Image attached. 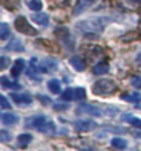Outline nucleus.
Returning <instances> with one entry per match:
<instances>
[{
    "label": "nucleus",
    "mask_w": 141,
    "mask_h": 151,
    "mask_svg": "<svg viewBox=\"0 0 141 151\" xmlns=\"http://www.w3.org/2000/svg\"><path fill=\"white\" fill-rule=\"evenodd\" d=\"M10 36V27L9 24L6 22H0V39H7Z\"/></svg>",
    "instance_id": "obj_18"
},
{
    "label": "nucleus",
    "mask_w": 141,
    "mask_h": 151,
    "mask_svg": "<svg viewBox=\"0 0 141 151\" xmlns=\"http://www.w3.org/2000/svg\"><path fill=\"white\" fill-rule=\"evenodd\" d=\"M108 24V18H98V19H89L83 22L77 24V28L82 32L90 33V32H101Z\"/></svg>",
    "instance_id": "obj_2"
},
{
    "label": "nucleus",
    "mask_w": 141,
    "mask_h": 151,
    "mask_svg": "<svg viewBox=\"0 0 141 151\" xmlns=\"http://www.w3.org/2000/svg\"><path fill=\"white\" fill-rule=\"evenodd\" d=\"M31 142H32V134H29V133H22L18 136L19 146H28Z\"/></svg>",
    "instance_id": "obj_19"
},
{
    "label": "nucleus",
    "mask_w": 141,
    "mask_h": 151,
    "mask_svg": "<svg viewBox=\"0 0 141 151\" xmlns=\"http://www.w3.org/2000/svg\"><path fill=\"white\" fill-rule=\"evenodd\" d=\"M25 3L32 11H40L43 9V3L40 0H25Z\"/></svg>",
    "instance_id": "obj_13"
},
{
    "label": "nucleus",
    "mask_w": 141,
    "mask_h": 151,
    "mask_svg": "<svg viewBox=\"0 0 141 151\" xmlns=\"http://www.w3.org/2000/svg\"><path fill=\"white\" fill-rule=\"evenodd\" d=\"M32 21L37 25H40V27H47L49 22H50V18H49V15L46 13H40V11H37L36 14H33L32 15Z\"/></svg>",
    "instance_id": "obj_6"
},
{
    "label": "nucleus",
    "mask_w": 141,
    "mask_h": 151,
    "mask_svg": "<svg viewBox=\"0 0 141 151\" xmlns=\"http://www.w3.org/2000/svg\"><path fill=\"white\" fill-rule=\"evenodd\" d=\"M79 110H82V112H84V114L93 115V116H100L101 115L100 108L96 107V105H91V104H82L79 107Z\"/></svg>",
    "instance_id": "obj_7"
},
{
    "label": "nucleus",
    "mask_w": 141,
    "mask_h": 151,
    "mask_svg": "<svg viewBox=\"0 0 141 151\" xmlns=\"http://www.w3.org/2000/svg\"><path fill=\"white\" fill-rule=\"evenodd\" d=\"M29 121H31V122H28V126H32V128L39 129L42 125L46 122V118L44 116H35V118H31Z\"/></svg>",
    "instance_id": "obj_16"
},
{
    "label": "nucleus",
    "mask_w": 141,
    "mask_h": 151,
    "mask_svg": "<svg viewBox=\"0 0 141 151\" xmlns=\"http://www.w3.org/2000/svg\"><path fill=\"white\" fill-rule=\"evenodd\" d=\"M0 105H1L3 108H11V105H10L9 100H7L3 94H0Z\"/></svg>",
    "instance_id": "obj_28"
},
{
    "label": "nucleus",
    "mask_w": 141,
    "mask_h": 151,
    "mask_svg": "<svg viewBox=\"0 0 141 151\" xmlns=\"http://www.w3.org/2000/svg\"><path fill=\"white\" fill-rule=\"evenodd\" d=\"M94 0H77L75 10H73V15H80L82 13H84L91 4H93Z\"/></svg>",
    "instance_id": "obj_5"
},
{
    "label": "nucleus",
    "mask_w": 141,
    "mask_h": 151,
    "mask_svg": "<svg viewBox=\"0 0 141 151\" xmlns=\"http://www.w3.org/2000/svg\"><path fill=\"white\" fill-rule=\"evenodd\" d=\"M0 116H1V115H0Z\"/></svg>",
    "instance_id": "obj_33"
},
{
    "label": "nucleus",
    "mask_w": 141,
    "mask_h": 151,
    "mask_svg": "<svg viewBox=\"0 0 141 151\" xmlns=\"http://www.w3.org/2000/svg\"><path fill=\"white\" fill-rule=\"evenodd\" d=\"M14 25H15V29L18 31V32L24 33V35H29V36H33V35H36L37 31L35 28L29 24L25 17H18V18L14 21Z\"/></svg>",
    "instance_id": "obj_3"
},
{
    "label": "nucleus",
    "mask_w": 141,
    "mask_h": 151,
    "mask_svg": "<svg viewBox=\"0 0 141 151\" xmlns=\"http://www.w3.org/2000/svg\"><path fill=\"white\" fill-rule=\"evenodd\" d=\"M10 65V58L9 57H0V71L9 68Z\"/></svg>",
    "instance_id": "obj_26"
},
{
    "label": "nucleus",
    "mask_w": 141,
    "mask_h": 151,
    "mask_svg": "<svg viewBox=\"0 0 141 151\" xmlns=\"http://www.w3.org/2000/svg\"><path fill=\"white\" fill-rule=\"evenodd\" d=\"M24 69H25V61L22 58H18L13 65V69H11V75H13L14 78H18L21 72H22Z\"/></svg>",
    "instance_id": "obj_8"
},
{
    "label": "nucleus",
    "mask_w": 141,
    "mask_h": 151,
    "mask_svg": "<svg viewBox=\"0 0 141 151\" xmlns=\"http://www.w3.org/2000/svg\"><path fill=\"white\" fill-rule=\"evenodd\" d=\"M73 94H75V100H84L86 99V90L83 87H76L73 90Z\"/></svg>",
    "instance_id": "obj_22"
},
{
    "label": "nucleus",
    "mask_w": 141,
    "mask_h": 151,
    "mask_svg": "<svg viewBox=\"0 0 141 151\" xmlns=\"http://www.w3.org/2000/svg\"><path fill=\"white\" fill-rule=\"evenodd\" d=\"M71 65H72L76 71H79V72H82V71L86 69V64H84V61H83L80 57H76V55L71 58Z\"/></svg>",
    "instance_id": "obj_10"
},
{
    "label": "nucleus",
    "mask_w": 141,
    "mask_h": 151,
    "mask_svg": "<svg viewBox=\"0 0 141 151\" xmlns=\"http://www.w3.org/2000/svg\"><path fill=\"white\" fill-rule=\"evenodd\" d=\"M7 49H9V50H18V51H21V50H24V46L21 45V42H19L18 39H13L11 43L7 45Z\"/></svg>",
    "instance_id": "obj_21"
},
{
    "label": "nucleus",
    "mask_w": 141,
    "mask_h": 151,
    "mask_svg": "<svg viewBox=\"0 0 141 151\" xmlns=\"http://www.w3.org/2000/svg\"><path fill=\"white\" fill-rule=\"evenodd\" d=\"M132 83L134 86H140L141 85V78H133L132 79Z\"/></svg>",
    "instance_id": "obj_29"
},
{
    "label": "nucleus",
    "mask_w": 141,
    "mask_h": 151,
    "mask_svg": "<svg viewBox=\"0 0 141 151\" xmlns=\"http://www.w3.org/2000/svg\"><path fill=\"white\" fill-rule=\"evenodd\" d=\"M97 125L96 122L93 121H84V119H80V121H76L75 122V128L79 132H90L91 129H94Z\"/></svg>",
    "instance_id": "obj_4"
},
{
    "label": "nucleus",
    "mask_w": 141,
    "mask_h": 151,
    "mask_svg": "<svg viewBox=\"0 0 141 151\" xmlns=\"http://www.w3.org/2000/svg\"><path fill=\"white\" fill-rule=\"evenodd\" d=\"M129 122H130V125H132V126H134V128H140L141 129V119L140 118L130 116V118H129Z\"/></svg>",
    "instance_id": "obj_27"
},
{
    "label": "nucleus",
    "mask_w": 141,
    "mask_h": 151,
    "mask_svg": "<svg viewBox=\"0 0 141 151\" xmlns=\"http://www.w3.org/2000/svg\"><path fill=\"white\" fill-rule=\"evenodd\" d=\"M62 100H64V101L75 100V94H73V90H72V89H67V90L62 93Z\"/></svg>",
    "instance_id": "obj_24"
},
{
    "label": "nucleus",
    "mask_w": 141,
    "mask_h": 151,
    "mask_svg": "<svg viewBox=\"0 0 141 151\" xmlns=\"http://www.w3.org/2000/svg\"><path fill=\"white\" fill-rule=\"evenodd\" d=\"M136 63H137V65H140V67H141V53H140V54H137Z\"/></svg>",
    "instance_id": "obj_31"
},
{
    "label": "nucleus",
    "mask_w": 141,
    "mask_h": 151,
    "mask_svg": "<svg viewBox=\"0 0 141 151\" xmlns=\"http://www.w3.org/2000/svg\"><path fill=\"white\" fill-rule=\"evenodd\" d=\"M47 87H49V90L51 93H54V94H58L61 92V83H59L58 79H50L49 83H47Z\"/></svg>",
    "instance_id": "obj_11"
},
{
    "label": "nucleus",
    "mask_w": 141,
    "mask_h": 151,
    "mask_svg": "<svg viewBox=\"0 0 141 151\" xmlns=\"http://www.w3.org/2000/svg\"><path fill=\"white\" fill-rule=\"evenodd\" d=\"M0 83H1V85H3L4 87H7V89H19V87H21L18 83L10 82V81L6 78V76H1V78H0Z\"/></svg>",
    "instance_id": "obj_20"
},
{
    "label": "nucleus",
    "mask_w": 141,
    "mask_h": 151,
    "mask_svg": "<svg viewBox=\"0 0 141 151\" xmlns=\"http://www.w3.org/2000/svg\"><path fill=\"white\" fill-rule=\"evenodd\" d=\"M111 144H112V147H115V148H120V150H125V148L127 147V142H126L125 139H120V137L112 139Z\"/></svg>",
    "instance_id": "obj_17"
},
{
    "label": "nucleus",
    "mask_w": 141,
    "mask_h": 151,
    "mask_svg": "<svg viewBox=\"0 0 141 151\" xmlns=\"http://www.w3.org/2000/svg\"><path fill=\"white\" fill-rule=\"evenodd\" d=\"M116 92V85L111 79H100L93 85V93L97 96H109Z\"/></svg>",
    "instance_id": "obj_1"
},
{
    "label": "nucleus",
    "mask_w": 141,
    "mask_h": 151,
    "mask_svg": "<svg viewBox=\"0 0 141 151\" xmlns=\"http://www.w3.org/2000/svg\"><path fill=\"white\" fill-rule=\"evenodd\" d=\"M109 71V65L105 64V63H100V64L94 65V68H93V72L96 73V75H104Z\"/></svg>",
    "instance_id": "obj_14"
},
{
    "label": "nucleus",
    "mask_w": 141,
    "mask_h": 151,
    "mask_svg": "<svg viewBox=\"0 0 141 151\" xmlns=\"http://www.w3.org/2000/svg\"><path fill=\"white\" fill-rule=\"evenodd\" d=\"M11 140V134H10V132H7V130H0V142L3 143H7Z\"/></svg>",
    "instance_id": "obj_25"
},
{
    "label": "nucleus",
    "mask_w": 141,
    "mask_h": 151,
    "mask_svg": "<svg viewBox=\"0 0 141 151\" xmlns=\"http://www.w3.org/2000/svg\"><path fill=\"white\" fill-rule=\"evenodd\" d=\"M123 99L126 101H130V103H138L141 100V93H132V94H126L123 96Z\"/></svg>",
    "instance_id": "obj_23"
},
{
    "label": "nucleus",
    "mask_w": 141,
    "mask_h": 151,
    "mask_svg": "<svg viewBox=\"0 0 141 151\" xmlns=\"http://www.w3.org/2000/svg\"><path fill=\"white\" fill-rule=\"evenodd\" d=\"M140 25H141V15H140Z\"/></svg>",
    "instance_id": "obj_32"
},
{
    "label": "nucleus",
    "mask_w": 141,
    "mask_h": 151,
    "mask_svg": "<svg viewBox=\"0 0 141 151\" xmlns=\"http://www.w3.org/2000/svg\"><path fill=\"white\" fill-rule=\"evenodd\" d=\"M39 99L42 100V103H46V104H47V103H50L49 97H46V96H39Z\"/></svg>",
    "instance_id": "obj_30"
},
{
    "label": "nucleus",
    "mask_w": 141,
    "mask_h": 151,
    "mask_svg": "<svg viewBox=\"0 0 141 151\" xmlns=\"http://www.w3.org/2000/svg\"><path fill=\"white\" fill-rule=\"evenodd\" d=\"M11 99H13L17 104H31V103H32V97L29 96V94L13 93V94H11Z\"/></svg>",
    "instance_id": "obj_9"
},
{
    "label": "nucleus",
    "mask_w": 141,
    "mask_h": 151,
    "mask_svg": "<svg viewBox=\"0 0 141 151\" xmlns=\"http://www.w3.org/2000/svg\"><path fill=\"white\" fill-rule=\"evenodd\" d=\"M39 130H40L42 133H53L55 130V125H54V122L46 119V122L39 128Z\"/></svg>",
    "instance_id": "obj_15"
},
{
    "label": "nucleus",
    "mask_w": 141,
    "mask_h": 151,
    "mask_svg": "<svg viewBox=\"0 0 141 151\" xmlns=\"http://www.w3.org/2000/svg\"><path fill=\"white\" fill-rule=\"evenodd\" d=\"M1 119H3V122H4L6 125H15L17 122H18V116L14 114H10V112H7V114H3L1 115Z\"/></svg>",
    "instance_id": "obj_12"
}]
</instances>
